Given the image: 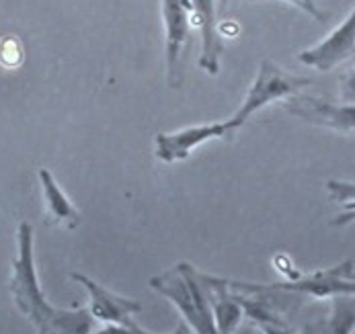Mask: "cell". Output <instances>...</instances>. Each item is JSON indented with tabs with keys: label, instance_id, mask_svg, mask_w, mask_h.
Returning a JSON list of instances; mask_svg holds the SVG:
<instances>
[{
	"label": "cell",
	"instance_id": "ba28073f",
	"mask_svg": "<svg viewBox=\"0 0 355 334\" xmlns=\"http://www.w3.org/2000/svg\"><path fill=\"white\" fill-rule=\"evenodd\" d=\"M189 0H162L166 33V76L173 89L181 87V51L189 37Z\"/></svg>",
	"mask_w": 355,
	"mask_h": 334
},
{
	"label": "cell",
	"instance_id": "9a60e30c",
	"mask_svg": "<svg viewBox=\"0 0 355 334\" xmlns=\"http://www.w3.org/2000/svg\"><path fill=\"white\" fill-rule=\"evenodd\" d=\"M341 98L343 103H355V68L341 78Z\"/></svg>",
	"mask_w": 355,
	"mask_h": 334
},
{
	"label": "cell",
	"instance_id": "7a4b0ae2",
	"mask_svg": "<svg viewBox=\"0 0 355 334\" xmlns=\"http://www.w3.org/2000/svg\"><path fill=\"white\" fill-rule=\"evenodd\" d=\"M150 287L175 304L183 316V322L193 328V333L218 334L202 273L196 271L189 263H181L175 269L153 277Z\"/></svg>",
	"mask_w": 355,
	"mask_h": 334
},
{
	"label": "cell",
	"instance_id": "3957f363",
	"mask_svg": "<svg viewBox=\"0 0 355 334\" xmlns=\"http://www.w3.org/2000/svg\"><path fill=\"white\" fill-rule=\"evenodd\" d=\"M312 85V78L292 74L277 64H273L269 58H265L259 66V72L254 76V82L251 85L249 93L245 96L241 109L226 121L230 134H234L241 125H245L254 113L263 107H267L273 100L282 98H292L296 96L302 89Z\"/></svg>",
	"mask_w": 355,
	"mask_h": 334
},
{
	"label": "cell",
	"instance_id": "9c48e42d",
	"mask_svg": "<svg viewBox=\"0 0 355 334\" xmlns=\"http://www.w3.org/2000/svg\"><path fill=\"white\" fill-rule=\"evenodd\" d=\"M70 277H72V281L80 283L89 291V297H91L89 314L93 316V320H99L103 324H125L132 320V314L142 312L140 301L121 297L83 273H72Z\"/></svg>",
	"mask_w": 355,
	"mask_h": 334
},
{
	"label": "cell",
	"instance_id": "277c9868",
	"mask_svg": "<svg viewBox=\"0 0 355 334\" xmlns=\"http://www.w3.org/2000/svg\"><path fill=\"white\" fill-rule=\"evenodd\" d=\"M355 269L354 261L339 263L331 269H320L310 275L292 277L282 283L269 285L273 291L288 293V295H312L316 299L337 297V295H355Z\"/></svg>",
	"mask_w": 355,
	"mask_h": 334
},
{
	"label": "cell",
	"instance_id": "5b68a950",
	"mask_svg": "<svg viewBox=\"0 0 355 334\" xmlns=\"http://www.w3.org/2000/svg\"><path fill=\"white\" fill-rule=\"evenodd\" d=\"M286 111L312 125L341 134L355 132V103H331L316 96L296 95L286 100Z\"/></svg>",
	"mask_w": 355,
	"mask_h": 334
},
{
	"label": "cell",
	"instance_id": "e0dca14e",
	"mask_svg": "<svg viewBox=\"0 0 355 334\" xmlns=\"http://www.w3.org/2000/svg\"><path fill=\"white\" fill-rule=\"evenodd\" d=\"M236 334H263V331L259 326H254V324H247V326H243Z\"/></svg>",
	"mask_w": 355,
	"mask_h": 334
},
{
	"label": "cell",
	"instance_id": "8fae6325",
	"mask_svg": "<svg viewBox=\"0 0 355 334\" xmlns=\"http://www.w3.org/2000/svg\"><path fill=\"white\" fill-rule=\"evenodd\" d=\"M202 281L207 291L218 334H234L243 320V306L230 291V281L202 273Z\"/></svg>",
	"mask_w": 355,
	"mask_h": 334
},
{
	"label": "cell",
	"instance_id": "6da1fadb",
	"mask_svg": "<svg viewBox=\"0 0 355 334\" xmlns=\"http://www.w3.org/2000/svg\"><path fill=\"white\" fill-rule=\"evenodd\" d=\"M17 258L12 261L10 291L17 308L37 328V334H91L93 316L89 310H60L53 308L44 295L35 256H33V228L21 222L17 232Z\"/></svg>",
	"mask_w": 355,
	"mask_h": 334
},
{
	"label": "cell",
	"instance_id": "5bb4252c",
	"mask_svg": "<svg viewBox=\"0 0 355 334\" xmlns=\"http://www.w3.org/2000/svg\"><path fill=\"white\" fill-rule=\"evenodd\" d=\"M327 191L333 201L343 203V211L333 220V226H347L355 222V183L349 181H329Z\"/></svg>",
	"mask_w": 355,
	"mask_h": 334
},
{
	"label": "cell",
	"instance_id": "4fadbf2b",
	"mask_svg": "<svg viewBox=\"0 0 355 334\" xmlns=\"http://www.w3.org/2000/svg\"><path fill=\"white\" fill-rule=\"evenodd\" d=\"M40 181H42V189H44L46 209L50 211L51 220L58 222V224H66L68 228H76L78 222H80V213L70 203L66 193L60 189V185L55 183V179L51 177L48 168L40 170Z\"/></svg>",
	"mask_w": 355,
	"mask_h": 334
},
{
	"label": "cell",
	"instance_id": "8992f818",
	"mask_svg": "<svg viewBox=\"0 0 355 334\" xmlns=\"http://www.w3.org/2000/svg\"><path fill=\"white\" fill-rule=\"evenodd\" d=\"M230 130L226 121L220 123H202V125H191L179 132L171 134H156L154 138V154L160 162H177L189 158L191 150H196L203 142L216 140V138H230Z\"/></svg>",
	"mask_w": 355,
	"mask_h": 334
},
{
	"label": "cell",
	"instance_id": "2e32d148",
	"mask_svg": "<svg viewBox=\"0 0 355 334\" xmlns=\"http://www.w3.org/2000/svg\"><path fill=\"white\" fill-rule=\"evenodd\" d=\"M286 2H290V4H294V6H298L300 10L308 12L310 17H314V19H316V21H320V23H324V21H327V15L318 10V6L314 4V0H286Z\"/></svg>",
	"mask_w": 355,
	"mask_h": 334
},
{
	"label": "cell",
	"instance_id": "7c38bea8",
	"mask_svg": "<svg viewBox=\"0 0 355 334\" xmlns=\"http://www.w3.org/2000/svg\"><path fill=\"white\" fill-rule=\"evenodd\" d=\"M355 295L331 297V314L314 324H308L304 334H354Z\"/></svg>",
	"mask_w": 355,
	"mask_h": 334
},
{
	"label": "cell",
	"instance_id": "52a82bcc",
	"mask_svg": "<svg viewBox=\"0 0 355 334\" xmlns=\"http://www.w3.org/2000/svg\"><path fill=\"white\" fill-rule=\"evenodd\" d=\"M355 53V8L320 44L298 53V60L320 72H329Z\"/></svg>",
	"mask_w": 355,
	"mask_h": 334
},
{
	"label": "cell",
	"instance_id": "30bf717a",
	"mask_svg": "<svg viewBox=\"0 0 355 334\" xmlns=\"http://www.w3.org/2000/svg\"><path fill=\"white\" fill-rule=\"evenodd\" d=\"M193 23L202 31V55L200 68L216 76L220 72V58L224 53V42L218 31V8L216 0H189Z\"/></svg>",
	"mask_w": 355,
	"mask_h": 334
},
{
	"label": "cell",
	"instance_id": "ac0fdd59",
	"mask_svg": "<svg viewBox=\"0 0 355 334\" xmlns=\"http://www.w3.org/2000/svg\"><path fill=\"white\" fill-rule=\"evenodd\" d=\"M354 275H355V273H354Z\"/></svg>",
	"mask_w": 355,
	"mask_h": 334
}]
</instances>
